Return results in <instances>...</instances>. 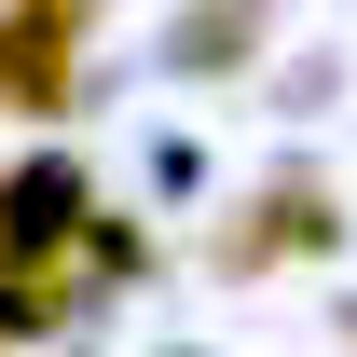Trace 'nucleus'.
<instances>
[{"label":"nucleus","mask_w":357,"mask_h":357,"mask_svg":"<svg viewBox=\"0 0 357 357\" xmlns=\"http://www.w3.org/2000/svg\"><path fill=\"white\" fill-rule=\"evenodd\" d=\"M96 0H14L0 14V110H69V42Z\"/></svg>","instance_id":"1"},{"label":"nucleus","mask_w":357,"mask_h":357,"mask_svg":"<svg viewBox=\"0 0 357 357\" xmlns=\"http://www.w3.org/2000/svg\"><path fill=\"white\" fill-rule=\"evenodd\" d=\"M316 248H330V192H316V178H275L261 206H248V220L220 234V261H234V275H275V261H316Z\"/></svg>","instance_id":"2"},{"label":"nucleus","mask_w":357,"mask_h":357,"mask_svg":"<svg viewBox=\"0 0 357 357\" xmlns=\"http://www.w3.org/2000/svg\"><path fill=\"white\" fill-rule=\"evenodd\" d=\"M0 234H14V248H69V234H83V178L42 165L28 192H14V220H0Z\"/></svg>","instance_id":"3"}]
</instances>
